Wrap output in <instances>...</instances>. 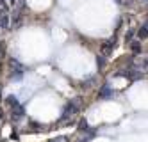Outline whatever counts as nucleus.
<instances>
[{
  "instance_id": "nucleus-9",
  "label": "nucleus",
  "mask_w": 148,
  "mask_h": 142,
  "mask_svg": "<svg viewBox=\"0 0 148 142\" xmlns=\"http://www.w3.org/2000/svg\"><path fill=\"white\" fill-rule=\"evenodd\" d=\"M9 4H11V5H16V4H18V0H9Z\"/></svg>"
},
{
  "instance_id": "nucleus-6",
  "label": "nucleus",
  "mask_w": 148,
  "mask_h": 142,
  "mask_svg": "<svg viewBox=\"0 0 148 142\" xmlns=\"http://www.w3.org/2000/svg\"><path fill=\"white\" fill-rule=\"evenodd\" d=\"M137 66H139V69H143V71H148V57H143Z\"/></svg>"
},
{
  "instance_id": "nucleus-3",
  "label": "nucleus",
  "mask_w": 148,
  "mask_h": 142,
  "mask_svg": "<svg viewBox=\"0 0 148 142\" xmlns=\"http://www.w3.org/2000/svg\"><path fill=\"white\" fill-rule=\"evenodd\" d=\"M112 46H114L112 39H111V41H105L103 45H102V52L105 53V55H109V53H111V50H112Z\"/></svg>"
},
{
  "instance_id": "nucleus-7",
  "label": "nucleus",
  "mask_w": 148,
  "mask_h": 142,
  "mask_svg": "<svg viewBox=\"0 0 148 142\" xmlns=\"http://www.w3.org/2000/svg\"><path fill=\"white\" fill-rule=\"evenodd\" d=\"M132 36H134V30H129V32H127V36H125V39H127V41H129V43H130V39H132Z\"/></svg>"
},
{
  "instance_id": "nucleus-10",
  "label": "nucleus",
  "mask_w": 148,
  "mask_h": 142,
  "mask_svg": "<svg viewBox=\"0 0 148 142\" xmlns=\"http://www.w3.org/2000/svg\"><path fill=\"white\" fill-rule=\"evenodd\" d=\"M0 101H2V89H0Z\"/></svg>"
},
{
  "instance_id": "nucleus-1",
  "label": "nucleus",
  "mask_w": 148,
  "mask_h": 142,
  "mask_svg": "<svg viewBox=\"0 0 148 142\" xmlns=\"http://www.w3.org/2000/svg\"><path fill=\"white\" fill-rule=\"evenodd\" d=\"M77 103L75 101H73V103H68L66 105V108H64V110H62V117H61V121H66V119H70V117H73V114H75L77 112Z\"/></svg>"
},
{
  "instance_id": "nucleus-4",
  "label": "nucleus",
  "mask_w": 148,
  "mask_h": 142,
  "mask_svg": "<svg viewBox=\"0 0 148 142\" xmlns=\"http://www.w3.org/2000/svg\"><path fill=\"white\" fill-rule=\"evenodd\" d=\"M137 36L143 37V39H145V37H148V23H145L139 30H137Z\"/></svg>"
},
{
  "instance_id": "nucleus-8",
  "label": "nucleus",
  "mask_w": 148,
  "mask_h": 142,
  "mask_svg": "<svg viewBox=\"0 0 148 142\" xmlns=\"http://www.w3.org/2000/svg\"><path fill=\"white\" fill-rule=\"evenodd\" d=\"M2 119H4V110L0 108V123H2Z\"/></svg>"
},
{
  "instance_id": "nucleus-5",
  "label": "nucleus",
  "mask_w": 148,
  "mask_h": 142,
  "mask_svg": "<svg viewBox=\"0 0 148 142\" xmlns=\"http://www.w3.org/2000/svg\"><path fill=\"white\" fill-rule=\"evenodd\" d=\"M130 50L134 53H139L141 52V45H139V41H130Z\"/></svg>"
},
{
  "instance_id": "nucleus-11",
  "label": "nucleus",
  "mask_w": 148,
  "mask_h": 142,
  "mask_svg": "<svg viewBox=\"0 0 148 142\" xmlns=\"http://www.w3.org/2000/svg\"><path fill=\"white\" fill-rule=\"evenodd\" d=\"M52 142H61V139H59V140H52Z\"/></svg>"
},
{
  "instance_id": "nucleus-2",
  "label": "nucleus",
  "mask_w": 148,
  "mask_h": 142,
  "mask_svg": "<svg viewBox=\"0 0 148 142\" xmlns=\"http://www.w3.org/2000/svg\"><path fill=\"white\" fill-rule=\"evenodd\" d=\"M9 14L7 13H0V30H7L9 29Z\"/></svg>"
}]
</instances>
